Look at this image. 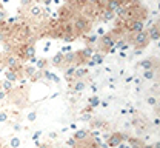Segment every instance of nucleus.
Returning a JSON list of instances; mask_svg holds the SVG:
<instances>
[{
	"instance_id": "1",
	"label": "nucleus",
	"mask_w": 160,
	"mask_h": 148,
	"mask_svg": "<svg viewBox=\"0 0 160 148\" xmlns=\"http://www.w3.org/2000/svg\"><path fill=\"white\" fill-rule=\"evenodd\" d=\"M148 33L146 31H140V33H136V36H134V39H132V42L136 46H146V43H148Z\"/></svg>"
},
{
	"instance_id": "2",
	"label": "nucleus",
	"mask_w": 160,
	"mask_h": 148,
	"mask_svg": "<svg viewBox=\"0 0 160 148\" xmlns=\"http://www.w3.org/2000/svg\"><path fill=\"white\" fill-rule=\"evenodd\" d=\"M159 22H156V25H151L149 26V31H148V39H151V40H159Z\"/></svg>"
},
{
	"instance_id": "3",
	"label": "nucleus",
	"mask_w": 160,
	"mask_h": 148,
	"mask_svg": "<svg viewBox=\"0 0 160 148\" xmlns=\"http://www.w3.org/2000/svg\"><path fill=\"white\" fill-rule=\"evenodd\" d=\"M143 28H145L143 20H134L129 25V31H132V33H140V31H143Z\"/></svg>"
},
{
	"instance_id": "4",
	"label": "nucleus",
	"mask_w": 160,
	"mask_h": 148,
	"mask_svg": "<svg viewBox=\"0 0 160 148\" xmlns=\"http://www.w3.org/2000/svg\"><path fill=\"white\" fill-rule=\"evenodd\" d=\"M86 26H88V22L85 20L83 17H77L76 22H74V28H76L77 31H85Z\"/></svg>"
},
{
	"instance_id": "5",
	"label": "nucleus",
	"mask_w": 160,
	"mask_h": 148,
	"mask_svg": "<svg viewBox=\"0 0 160 148\" xmlns=\"http://www.w3.org/2000/svg\"><path fill=\"white\" fill-rule=\"evenodd\" d=\"M120 142H122V136L120 134H111V137L106 140L108 147H117Z\"/></svg>"
},
{
	"instance_id": "6",
	"label": "nucleus",
	"mask_w": 160,
	"mask_h": 148,
	"mask_svg": "<svg viewBox=\"0 0 160 148\" xmlns=\"http://www.w3.org/2000/svg\"><path fill=\"white\" fill-rule=\"evenodd\" d=\"M139 68H142V69H154V60L152 59H146V60H142V62H139V65H137Z\"/></svg>"
},
{
	"instance_id": "7",
	"label": "nucleus",
	"mask_w": 160,
	"mask_h": 148,
	"mask_svg": "<svg viewBox=\"0 0 160 148\" xmlns=\"http://www.w3.org/2000/svg\"><path fill=\"white\" fill-rule=\"evenodd\" d=\"M102 45H103L105 48H112V46H114V39H112L111 36H103V37H102Z\"/></svg>"
},
{
	"instance_id": "8",
	"label": "nucleus",
	"mask_w": 160,
	"mask_h": 148,
	"mask_svg": "<svg viewBox=\"0 0 160 148\" xmlns=\"http://www.w3.org/2000/svg\"><path fill=\"white\" fill-rule=\"evenodd\" d=\"M86 74H88V69H85V68H76L72 76H76V79H82V77H85Z\"/></svg>"
},
{
	"instance_id": "9",
	"label": "nucleus",
	"mask_w": 160,
	"mask_h": 148,
	"mask_svg": "<svg viewBox=\"0 0 160 148\" xmlns=\"http://www.w3.org/2000/svg\"><path fill=\"white\" fill-rule=\"evenodd\" d=\"M6 65H8L9 68H17V66H19V60H17V57L9 56V57L6 59Z\"/></svg>"
},
{
	"instance_id": "10",
	"label": "nucleus",
	"mask_w": 160,
	"mask_h": 148,
	"mask_svg": "<svg viewBox=\"0 0 160 148\" xmlns=\"http://www.w3.org/2000/svg\"><path fill=\"white\" fill-rule=\"evenodd\" d=\"M119 6H122V2H120V0H109V3H108V9L112 11V13H114Z\"/></svg>"
},
{
	"instance_id": "11",
	"label": "nucleus",
	"mask_w": 160,
	"mask_h": 148,
	"mask_svg": "<svg viewBox=\"0 0 160 148\" xmlns=\"http://www.w3.org/2000/svg\"><path fill=\"white\" fill-rule=\"evenodd\" d=\"M154 69H143V74H142V77L143 79H146V80H152L154 79Z\"/></svg>"
},
{
	"instance_id": "12",
	"label": "nucleus",
	"mask_w": 160,
	"mask_h": 148,
	"mask_svg": "<svg viewBox=\"0 0 160 148\" xmlns=\"http://www.w3.org/2000/svg\"><path fill=\"white\" fill-rule=\"evenodd\" d=\"M74 86V91H77V93H80V91H83L85 88H86V84L83 82V80H80V79H77V82L72 85Z\"/></svg>"
},
{
	"instance_id": "13",
	"label": "nucleus",
	"mask_w": 160,
	"mask_h": 148,
	"mask_svg": "<svg viewBox=\"0 0 160 148\" xmlns=\"http://www.w3.org/2000/svg\"><path fill=\"white\" fill-rule=\"evenodd\" d=\"M86 136H88V133H86L85 130H79V131H76L74 139H76V140H85V139H86Z\"/></svg>"
},
{
	"instance_id": "14",
	"label": "nucleus",
	"mask_w": 160,
	"mask_h": 148,
	"mask_svg": "<svg viewBox=\"0 0 160 148\" xmlns=\"http://www.w3.org/2000/svg\"><path fill=\"white\" fill-rule=\"evenodd\" d=\"M29 13H31L32 17H39L40 14L43 13V9H42L40 6H31V8H29Z\"/></svg>"
},
{
	"instance_id": "15",
	"label": "nucleus",
	"mask_w": 160,
	"mask_h": 148,
	"mask_svg": "<svg viewBox=\"0 0 160 148\" xmlns=\"http://www.w3.org/2000/svg\"><path fill=\"white\" fill-rule=\"evenodd\" d=\"M91 60H92L96 65H100V64H103V56L99 54V53H94V54L91 56Z\"/></svg>"
},
{
	"instance_id": "16",
	"label": "nucleus",
	"mask_w": 160,
	"mask_h": 148,
	"mask_svg": "<svg viewBox=\"0 0 160 148\" xmlns=\"http://www.w3.org/2000/svg\"><path fill=\"white\" fill-rule=\"evenodd\" d=\"M25 56L29 59V57H32V56H36V48L32 46V45H29V46H26L25 48Z\"/></svg>"
},
{
	"instance_id": "17",
	"label": "nucleus",
	"mask_w": 160,
	"mask_h": 148,
	"mask_svg": "<svg viewBox=\"0 0 160 148\" xmlns=\"http://www.w3.org/2000/svg\"><path fill=\"white\" fill-rule=\"evenodd\" d=\"M88 104H89V106H92V108L99 106V105H100L99 96H92V97H89V99H88Z\"/></svg>"
},
{
	"instance_id": "18",
	"label": "nucleus",
	"mask_w": 160,
	"mask_h": 148,
	"mask_svg": "<svg viewBox=\"0 0 160 148\" xmlns=\"http://www.w3.org/2000/svg\"><path fill=\"white\" fill-rule=\"evenodd\" d=\"M62 62H65V54H62V53L56 54L54 59H52V64L54 65H62Z\"/></svg>"
},
{
	"instance_id": "19",
	"label": "nucleus",
	"mask_w": 160,
	"mask_h": 148,
	"mask_svg": "<svg viewBox=\"0 0 160 148\" xmlns=\"http://www.w3.org/2000/svg\"><path fill=\"white\" fill-rule=\"evenodd\" d=\"M114 16H116V14H114L112 11H109V9H106V11L103 13V20H105V22L112 20V19H114Z\"/></svg>"
},
{
	"instance_id": "20",
	"label": "nucleus",
	"mask_w": 160,
	"mask_h": 148,
	"mask_svg": "<svg viewBox=\"0 0 160 148\" xmlns=\"http://www.w3.org/2000/svg\"><path fill=\"white\" fill-rule=\"evenodd\" d=\"M43 74H45V77H46L48 80H52V82H56V84H59V77H57V76H54L52 73H49V71H45Z\"/></svg>"
},
{
	"instance_id": "21",
	"label": "nucleus",
	"mask_w": 160,
	"mask_h": 148,
	"mask_svg": "<svg viewBox=\"0 0 160 148\" xmlns=\"http://www.w3.org/2000/svg\"><path fill=\"white\" fill-rule=\"evenodd\" d=\"M157 102H159V100H157V96H148V97H146V104H148V105L156 106Z\"/></svg>"
},
{
	"instance_id": "22",
	"label": "nucleus",
	"mask_w": 160,
	"mask_h": 148,
	"mask_svg": "<svg viewBox=\"0 0 160 148\" xmlns=\"http://www.w3.org/2000/svg\"><path fill=\"white\" fill-rule=\"evenodd\" d=\"M92 54H94V51H92L91 48H85V49H82V56H83L85 59H91Z\"/></svg>"
},
{
	"instance_id": "23",
	"label": "nucleus",
	"mask_w": 160,
	"mask_h": 148,
	"mask_svg": "<svg viewBox=\"0 0 160 148\" xmlns=\"http://www.w3.org/2000/svg\"><path fill=\"white\" fill-rule=\"evenodd\" d=\"M76 57H77V54H74V53L71 51V53H68V54L65 56V62H68V64H72V60H76Z\"/></svg>"
},
{
	"instance_id": "24",
	"label": "nucleus",
	"mask_w": 160,
	"mask_h": 148,
	"mask_svg": "<svg viewBox=\"0 0 160 148\" xmlns=\"http://www.w3.org/2000/svg\"><path fill=\"white\" fill-rule=\"evenodd\" d=\"M6 80H9V82L17 80V74H16L14 71H8V73H6Z\"/></svg>"
},
{
	"instance_id": "25",
	"label": "nucleus",
	"mask_w": 160,
	"mask_h": 148,
	"mask_svg": "<svg viewBox=\"0 0 160 148\" xmlns=\"http://www.w3.org/2000/svg\"><path fill=\"white\" fill-rule=\"evenodd\" d=\"M9 145H11V148H19V147H20V139H19V137H16V136H14V137L11 139Z\"/></svg>"
},
{
	"instance_id": "26",
	"label": "nucleus",
	"mask_w": 160,
	"mask_h": 148,
	"mask_svg": "<svg viewBox=\"0 0 160 148\" xmlns=\"http://www.w3.org/2000/svg\"><path fill=\"white\" fill-rule=\"evenodd\" d=\"M76 68H77V66H69V68L66 69V73H65V77H66V79H69V77L74 74V69H76Z\"/></svg>"
},
{
	"instance_id": "27",
	"label": "nucleus",
	"mask_w": 160,
	"mask_h": 148,
	"mask_svg": "<svg viewBox=\"0 0 160 148\" xmlns=\"http://www.w3.org/2000/svg\"><path fill=\"white\" fill-rule=\"evenodd\" d=\"M36 119H37V113H36V111H31V113L28 114V120H29V122H34Z\"/></svg>"
},
{
	"instance_id": "28",
	"label": "nucleus",
	"mask_w": 160,
	"mask_h": 148,
	"mask_svg": "<svg viewBox=\"0 0 160 148\" xmlns=\"http://www.w3.org/2000/svg\"><path fill=\"white\" fill-rule=\"evenodd\" d=\"M6 120H8L6 111H0V124H3V122H6Z\"/></svg>"
},
{
	"instance_id": "29",
	"label": "nucleus",
	"mask_w": 160,
	"mask_h": 148,
	"mask_svg": "<svg viewBox=\"0 0 160 148\" xmlns=\"http://www.w3.org/2000/svg\"><path fill=\"white\" fill-rule=\"evenodd\" d=\"M3 88H5V91H11V89H12V84H11L9 80H5V82H3Z\"/></svg>"
},
{
	"instance_id": "30",
	"label": "nucleus",
	"mask_w": 160,
	"mask_h": 148,
	"mask_svg": "<svg viewBox=\"0 0 160 148\" xmlns=\"http://www.w3.org/2000/svg\"><path fill=\"white\" fill-rule=\"evenodd\" d=\"M76 144H77V140H76L74 137H71V139H68V140H66V145H68V147H71V148L76 147Z\"/></svg>"
},
{
	"instance_id": "31",
	"label": "nucleus",
	"mask_w": 160,
	"mask_h": 148,
	"mask_svg": "<svg viewBox=\"0 0 160 148\" xmlns=\"http://www.w3.org/2000/svg\"><path fill=\"white\" fill-rule=\"evenodd\" d=\"M71 51H72V46H71V45H68V46H63L60 53H62V54H68V53H71Z\"/></svg>"
},
{
	"instance_id": "32",
	"label": "nucleus",
	"mask_w": 160,
	"mask_h": 148,
	"mask_svg": "<svg viewBox=\"0 0 160 148\" xmlns=\"http://www.w3.org/2000/svg\"><path fill=\"white\" fill-rule=\"evenodd\" d=\"M97 39H99V36H97V34H92V36H89V37H88V42L89 43H96L97 42Z\"/></svg>"
},
{
	"instance_id": "33",
	"label": "nucleus",
	"mask_w": 160,
	"mask_h": 148,
	"mask_svg": "<svg viewBox=\"0 0 160 148\" xmlns=\"http://www.w3.org/2000/svg\"><path fill=\"white\" fill-rule=\"evenodd\" d=\"M91 125H92L94 128H102L103 127V122H102V120H96V122H92Z\"/></svg>"
},
{
	"instance_id": "34",
	"label": "nucleus",
	"mask_w": 160,
	"mask_h": 148,
	"mask_svg": "<svg viewBox=\"0 0 160 148\" xmlns=\"http://www.w3.org/2000/svg\"><path fill=\"white\" fill-rule=\"evenodd\" d=\"M123 43H126V42H125V40H123V39H122V40H119V42H117V43H114V48H116V49H120V48H122V45H123Z\"/></svg>"
},
{
	"instance_id": "35",
	"label": "nucleus",
	"mask_w": 160,
	"mask_h": 148,
	"mask_svg": "<svg viewBox=\"0 0 160 148\" xmlns=\"http://www.w3.org/2000/svg\"><path fill=\"white\" fill-rule=\"evenodd\" d=\"M40 136H42V131H36V133H34V136H32V140H36V142H37Z\"/></svg>"
},
{
	"instance_id": "36",
	"label": "nucleus",
	"mask_w": 160,
	"mask_h": 148,
	"mask_svg": "<svg viewBox=\"0 0 160 148\" xmlns=\"http://www.w3.org/2000/svg\"><path fill=\"white\" fill-rule=\"evenodd\" d=\"M63 40H65V42H72V40H74V37H72V36H69V34H66V36H63Z\"/></svg>"
},
{
	"instance_id": "37",
	"label": "nucleus",
	"mask_w": 160,
	"mask_h": 148,
	"mask_svg": "<svg viewBox=\"0 0 160 148\" xmlns=\"http://www.w3.org/2000/svg\"><path fill=\"white\" fill-rule=\"evenodd\" d=\"M34 73H36V69H34V68H29V66L26 68V76H32Z\"/></svg>"
},
{
	"instance_id": "38",
	"label": "nucleus",
	"mask_w": 160,
	"mask_h": 148,
	"mask_svg": "<svg viewBox=\"0 0 160 148\" xmlns=\"http://www.w3.org/2000/svg\"><path fill=\"white\" fill-rule=\"evenodd\" d=\"M6 20V13L3 11V9H0V22Z\"/></svg>"
},
{
	"instance_id": "39",
	"label": "nucleus",
	"mask_w": 160,
	"mask_h": 148,
	"mask_svg": "<svg viewBox=\"0 0 160 148\" xmlns=\"http://www.w3.org/2000/svg\"><path fill=\"white\" fill-rule=\"evenodd\" d=\"M132 80H134V77H132V76H128V77H125V82H126V84H131Z\"/></svg>"
},
{
	"instance_id": "40",
	"label": "nucleus",
	"mask_w": 160,
	"mask_h": 148,
	"mask_svg": "<svg viewBox=\"0 0 160 148\" xmlns=\"http://www.w3.org/2000/svg\"><path fill=\"white\" fill-rule=\"evenodd\" d=\"M80 119H82V120H91V116H89V114H83Z\"/></svg>"
},
{
	"instance_id": "41",
	"label": "nucleus",
	"mask_w": 160,
	"mask_h": 148,
	"mask_svg": "<svg viewBox=\"0 0 160 148\" xmlns=\"http://www.w3.org/2000/svg\"><path fill=\"white\" fill-rule=\"evenodd\" d=\"M103 34H105V29H103V28H99V29H97V36H103Z\"/></svg>"
},
{
	"instance_id": "42",
	"label": "nucleus",
	"mask_w": 160,
	"mask_h": 148,
	"mask_svg": "<svg viewBox=\"0 0 160 148\" xmlns=\"http://www.w3.org/2000/svg\"><path fill=\"white\" fill-rule=\"evenodd\" d=\"M109 137H111V133H105V134H103V139H105V140H108Z\"/></svg>"
},
{
	"instance_id": "43",
	"label": "nucleus",
	"mask_w": 160,
	"mask_h": 148,
	"mask_svg": "<svg viewBox=\"0 0 160 148\" xmlns=\"http://www.w3.org/2000/svg\"><path fill=\"white\" fill-rule=\"evenodd\" d=\"M97 136H100V133L97 130H92V137H97Z\"/></svg>"
},
{
	"instance_id": "44",
	"label": "nucleus",
	"mask_w": 160,
	"mask_h": 148,
	"mask_svg": "<svg viewBox=\"0 0 160 148\" xmlns=\"http://www.w3.org/2000/svg\"><path fill=\"white\" fill-rule=\"evenodd\" d=\"M42 66H45V60H39V64H37V68H42Z\"/></svg>"
},
{
	"instance_id": "45",
	"label": "nucleus",
	"mask_w": 160,
	"mask_h": 148,
	"mask_svg": "<svg viewBox=\"0 0 160 148\" xmlns=\"http://www.w3.org/2000/svg\"><path fill=\"white\" fill-rule=\"evenodd\" d=\"M29 62H31V64H36V62H37V59H36V56H32V57H29Z\"/></svg>"
},
{
	"instance_id": "46",
	"label": "nucleus",
	"mask_w": 160,
	"mask_h": 148,
	"mask_svg": "<svg viewBox=\"0 0 160 148\" xmlns=\"http://www.w3.org/2000/svg\"><path fill=\"white\" fill-rule=\"evenodd\" d=\"M91 89H92V93H97L99 88H97V85H91Z\"/></svg>"
},
{
	"instance_id": "47",
	"label": "nucleus",
	"mask_w": 160,
	"mask_h": 148,
	"mask_svg": "<svg viewBox=\"0 0 160 148\" xmlns=\"http://www.w3.org/2000/svg\"><path fill=\"white\" fill-rule=\"evenodd\" d=\"M49 137H51V139H56V137H57V134H56L54 131H51V133H49Z\"/></svg>"
},
{
	"instance_id": "48",
	"label": "nucleus",
	"mask_w": 160,
	"mask_h": 148,
	"mask_svg": "<svg viewBox=\"0 0 160 148\" xmlns=\"http://www.w3.org/2000/svg\"><path fill=\"white\" fill-rule=\"evenodd\" d=\"M136 111H137L136 108H132V106H129V113H131V114H136Z\"/></svg>"
},
{
	"instance_id": "49",
	"label": "nucleus",
	"mask_w": 160,
	"mask_h": 148,
	"mask_svg": "<svg viewBox=\"0 0 160 148\" xmlns=\"http://www.w3.org/2000/svg\"><path fill=\"white\" fill-rule=\"evenodd\" d=\"M14 130H16V131H20V130H22V127H20V125H17V124H16V125H14Z\"/></svg>"
},
{
	"instance_id": "50",
	"label": "nucleus",
	"mask_w": 160,
	"mask_h": 148,
	"mask_svg": "<svg viewBox=\"0 0 160 148\" xmlns=\"http://www.w3.org/2000/svg\"><path fill=\"white\" fill-rule=\"evenodd\" d=\"M9 49H11V45H6L5 43V51H9Z\"/></svg>"
},
{
	"instance_id": "51",
	"label": "nucleus",
	"mask_w": 160,
	"mask_h": 148,
	"mask_svg": "<svg viewBox=\"0 0 160 148\" xmlns=\"http://www.w3.org/2000/svg\"><path fill=\"white\" fill-rule=\"evenodd\" d=\"M154 125H156V127H159V117H156V119H154Z\"/></svg>"
},
{
	"instance_id": "52",
	"label": "nucleus",
	"mask_w": 160,
	"mask_h": 148,
	"mask_svg": "<svg viewBox=\"0 0 160 148\" xmlns=\"http://www.w3.org/2000/svg\"><path fill=\"white\" fill-rule=\"evenodd\" d=\"M5 40V34L3 33H0V42H3Z\"/></svg>"
},
{
	"instance_id": "53",
	"label": "nucleus",
	"mask_w": 160,
	"mask_h": 148,
	"mask_svg": "<svg viewBox=\"0 0 160 148\" xmlns=\"http://www.w3.org/2000/svg\"><path fill=\"white\" fill-rule=\"evenodd\" d=\"M88 65H89V66H96V64H94V62H92L91 59H89V62H88Z\"/></svg>"
},
{
	"instance_id": "54",
	"label": "nucleus",
	"mask_w": 160,
	"mask_h": 148,
	"mask_svg": "<svg viewBox=\"0 0 160 148\" xmlns=\"http://www.w3.org/2000/svg\"><path fill=\"white\" fill-rule=\"evenodd\" d=\"M29 2H31V0H22V5H28Z\"/></svg>"
},
{
	"instance_id": "55",
	"label": "nucleus",
	"mask_w": 160,
	"mask_h": 148,
	"mask_svg": "<svg viewBox=\"0 0 160 148\" xmlns=\"http://www.w3.org/2000/svg\"><path fill=\"white\" fill-rule=\"evenodd\" d=\"M152 147H154V148H160V144H159V140H157V142H156V144H154Z\"/></svg>"
},
{
	"instance_id": "56",
	"label": "nucleus",
	"mask_w": 160,
	"mask_h": 148,
	"mask_svg": "<svg viewBox=\"0 0 160 148\" xmlns=\"http://www.w3.org/2000/svg\"><path fill=\"white\" fill-rule=\"evenodd\" d=\"M142 51H143V49H142ZM142 51H140V49H137V51H136L134 54H136V56H140V54H142Z\"/></svg>"
},
{
	"instance_id": "57",
	"label": "nucleus",
	"mask_w": 160,
	"mask_h": 148,
	"mask_svg": "<svg viewBox=\"0 0 160 148\" xmlns=\"http://www.w3.org/2000/svg\"><path fill=\"white\" fill-rule=\"evenodd\" d=\"M86 2H88V3H97L99 0H86Z\"/></svg>"
},
{
	"instance_id": "58",
	"label": "nucleus",
	"mask_w": 160,
	"mask_h": 148,
	"mask_svg": "<svg viewBox=\"0 0 160 148\" xmlns=\"http://www.w3.org/2000/svg\"><path fill=\"white\" fill-rule=\"evenodd\" d=\"M129 2H132V3H139L140 0H129Z\"/></svg>"
},
{
	"instance_id": "59",
	"label": "nucleus",
	"mask_w": 160,
	"mask_h": 148,
	"mask_svg": "<svg viewBox=\"0 0 160 148\" xmlns=\"http://www.w3.org/2000/svg\"><path fill=\"white\" fill-rule=\"evenodd\" d=\"M143 148H154V147H152V145H145Z\"/></svg>"
},
{
	"instance_id": "60",
	"label": "nucleus",
	"mask_w": 160,
	"mask_h": 148,
	"mask_svg": "<svg viewBox=\"0 0 160 148\" xmlns=\"http://www.w3.org/2000/svg\"><path fill=\"white\" fill-rule=\"evenodd\" d=\"M2 97H5V93H0V99H2Z\"/></svg>"
},
{
	"instance_id": "61",
	"label": "nucleus",
	"mask_w": 160,
	"mask_h": 148,
	"mask_svg": "<svg viewBox=\"0 0 160 148\" xmlns=\"http://www.w3.org/2000/svg\"><path fill=\"white\" fill-rule=\"evenodd\" d=\"M8 2H9V0H2V3H8Z\"/></svg>"
},
{
	"instance_id": "62",
	"label": "nucleus",
	"mask_w": 160,
	"mask_h": 148,
	"mask_svg": "<svg viewBox=\"0 0 160 148\" xmlns=\"http://www.w3.org/2000/svg\"><path fill=\"white\" fill-rule=\"evenodd\" d=\"M40 148H46V147H40Z\"/></svg>"
},
{
	"instance_id": "63",
	"label": "nucleus",
	"mask_w": 160,
	"mask_h": 148,
	"mask_svg": "<svg viewBox=\"0 0 160 148\" xmlns=\"http://www.w3.org/2000/svg\"><path fill=\"white\" fill-rule=\"evenodd\" d=\"M34 2H39V0H34Z\"/></svg>"
},
{
	"instance_id": "64",
	"label": "nucleus",
	"mask_w": 160,
	"mask_h": 148,
	"mask_svg": "<svg viewBox=\"0 0 160 148\" xmlns=\"http://www.w3.org/2000/svg\"><path fill=\"white\" fill-rule=\"evenodd\" d=\"M74 148H77V147H74Z\"/></svg>"
}]
</instances>
